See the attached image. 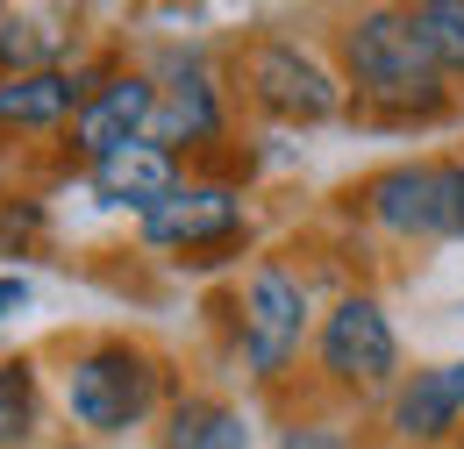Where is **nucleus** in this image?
<instances>
[{"instance_id": "1", "label": "nucleus", "mask_w": 464, "mask_h": 449, "mask_svg": "<svg viewBox=\"0 0 464 449\" xmlns=\"http://www.w3.org/2000/svg\"><path fill=\"white\" fill-rule=\"evenodd\" d=\"M343 72L350 86L379 108H401V114H436L443 108V72L436 57L421 51L407 7H364L343 22Z\"/></svg>"}, {"instance_id": "2", "label": "nucleus", "mask_w": 464, "mask_h": 449, "mask_svg": "<svg viewBox=\"0 0 464 449\" xmlns=\"http://www.w3.org/2000/svg\"><path fill=\"white\" fill-rule=\"evenodd\" d=\"M158 406V364L129 342H101L72 364V414L93 435H121Z\"/></svg>"}, {"instance_id": "3", "label": "nucleus", "mask_w": 464, "mask_h": 449, "mask_svg": "<svg viewBox=\"0 0 464 449\" xmlns=\"http://www.w3.org/2000/svg\"><path fill=\"white\" fill-rule=\"evenodd\" d=\"M307 336V285L286 264H257L250 292H243V357L257 378H279Z\"/></svg>"}, {"instance_id": "4", "label": "nucleus", "mask_w": 464, "mask_h": 449, "mask_svg": "<svg viewBox=\"0 0 464 449\" xmlns=\"http://www.w3.org/2000/svg\"><path fill=\"white\" fill-rule=\"evenodd\" d=\"M322 371L336 386H386L401 371V342L379 300H364V292L336 300V314L322 321Z\"/></svg>"}, {"instance_id": "5", "label": "nucleus", "mask_w": 464, "mask_h": 449, "mask_svg": "<svg viewBox=\"0 0 464 449\" xmlns=\"http://www.w3.org/2000/svg\"><path fill=\"white\" fill-rule=\"evenodd\" d=\"M250 93H257V108L286 114V121H329V114L343 108V86L300 43H279V36L250 51Z\"/></svg>"}, {"instance_id": "6", "label": "nucleus", "mask_w": 464, "mask_h": 449, "mask_svg": "<svg viewBox=\"0 0 464 449\" xmlns=\"http://www.w3.org/2000/svg\"><path fill=\"white\" fill-rule=\"evenodd\" d=\"M236 235H243V200L229 186H179L165 207L143 215L150 250H222Z\"/></svg>"}, {"instance_id": "7", "label": "nucleus", "mask_w": 464, "mask_h": 449, "mask_svg": "<svg viewBox=\"0 0 464 449\" xmlns=\"http://www.w3.org/2000/svg\"><path fill=\"white\" fill-rule=\"evenodd\" d=\"M150 108H158V86H150V79H108V86H86V100H79V114H72V143L101 165V158L129 150V143H143Z\"/></svg>"}, {"instance_id": "8", "label": "nucleus", "mask_w": 464, "mask_h": 449, "mask_svg": "<svg viewBox=\"0 0 464 449\" xmlns=\"http://www.w3.org/2000/svg\"><path fill=\"white\" fill-rule=\"evenodd\" d=\"M93 193H101L108 207L150 215V207H165L179 193V165H172V150H158V143H129V150H115V158L93 165Z\"/></svg>"}, {"instance_id": "9", "label": "nucleus", "mask_w": 464, "mask_h": 449, "mask_svg": "<svg viewBox=\"0 0 464 449\" xmlns=\"http://www.w3.org/2000/svg\"><path fill=\"white\" fill-rule=\"evenodd\" d=\"M464 421V364H436V371H414V386L393 399V428L407 443H443Z\"/></svg>"}, {"instance_id": "10", "label": "nucleus", "mask_w": 464, "mask_h": 449, "mask_svg": "<svg viewBox=\"0 0 464 449\" xmlns=\"http://www.w3.org/2000/svg\"><path fill=\"white\" fill-rule=\"evenodd\" d=\"M86 100V86L51 64V72H14V79H0V129H58L72 121Z\"/></svg>"}, {"instance_id": "11", "label": "nucleus", "mask_w": 464, "mask_h": 449, "mask_svg": "<svg viewBox=\"0 0 464 449\" xmlns=\"http://www.w3.org/2000/svg\"><path fill=\"white\" fill-rule=\"evenodd\" d=\"M372 215L393 235H443L436 215V165H393L372 178Z\"/></svg>"}, {"instance_id": "12", "label": "nucleus", "mask_w": 464, "mask_h": 449, "mask_svg": "<svg viewBox=\"0 0 464 449\" xmlns=\"http://www.w3.org/2000/svg\"><path fill=\"white\" fill-rule=\"evenodd\" d=\"M215 129H222L215 86H208L200 72H186V79H172V86H158V108H150V129H143V143L172 150V143H200V136H215Z\"/></svg>"}, {"instance_id": "13", "label": "nucleus", "mask_w": 464, "mask_h": 449, "mask_svg": "<svg viewBox=\"0 0 464 449\" xmlns=\"http://www.w3.org/2000/svg\"><path fill=\"white\" fill-rule=\"evenodd\" d=\"M165 449H250V421L222 399H179Z\"/></svg>"}, {"instance_id": "14", "label": "nucleus", "mask_w": 464, "mask_h": 449, "mask_svg": "<svg viewBox=\"0 0 464 449\" xmlns=\"http://www.w3.org/2000/svg\"><path fill=\"white\" fill-rule=\"evenodd\" d=\"M407 22L421 36V51L436 57V72H464V0H421V7H407Z\"/></svg>"}, {"instance_id": "15", "label": "nucleus", "mask_w": 464, "mask_h": 449, "mask_svg": "<svg viewBox=\"0 0 464 449\" xmlns=\"http://www.w3.org/2000/svg\"><path fill=\"white\" fill-rule=\"evenodd\" d=\"M36 428V386H29V364H0V449L22 443Z\"/></svg>"}, {"instance_id": "16", "label": "nucleus", "mask_w": 464, "mask_h": 449, "mask_svg": "<svg viewBox=\"0 0 464 449\" xmlns=\"http://www.w3.org/2000/svg\"><path fill=\"white\" fill-rule=\"evenodd\" d=\"M58 36H36V22H0V64L14 72H51Z\"/></svg>"}, {"instance_id": "17", "label": "nucleus", "mask_w": 464, "mask_h": 449, "mask_svg": "<svg viewBox=\"0 0 464 449\" xmlns=\"http://www.w3.org/2000/svg\"><path fill=\"white\" fill-rule=\"evenodd\" d=\"M436 215L443 235H464V165H436Z\"/></svg>"}, {"instance_id": "18", "label": "nucleus", "mask_w": 464, "mask_h": 449, "mask_svg": "<svg viewBox=\"0 0 464 449\" xmlns=\"http://www.w3.org/2000/svg\"><path fill=\"white\" fill-rule=\"evenodd\" d=\"M279 449H350V443L336 435V428H293V435H286Z\"/></svg>"}, {"instance_id": "19", "label": "nucleus", "mask_w": 464, "mask_h": 449, "mask_svg": "<svg viewBox=\"0 0 464 449\" xmlns=\"http://www.w3.org/2000/svg\"><path fill=\"white\" fill-rule=\"evenodd\" d=\"M22 300H29V285H22V279H0V314H7V307H22Z\"/></svg>"}]
</instances>
